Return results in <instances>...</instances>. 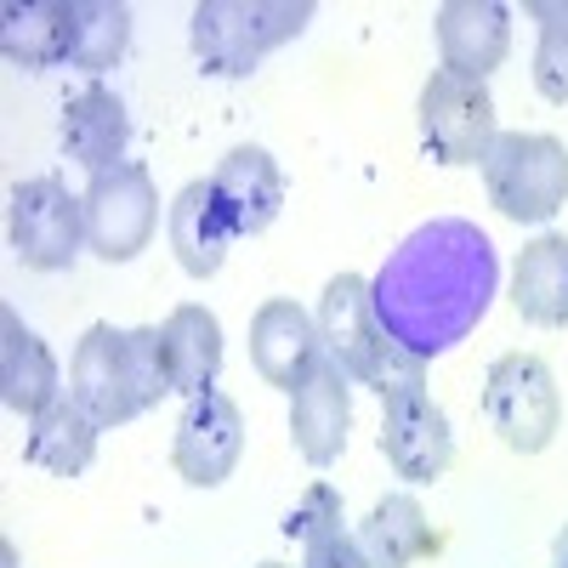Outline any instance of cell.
I'll return each instance as SVG.
<instances>
[{"instance_id":"27","label":"cell","mask_w":568,"mask_h":568,"mask_svg":"<svg viewBox=\"0 0 568 568\" xmlns=\"http://www.w3.org/2000/svg\"><path fill=\"white\" fill-rule=\"evenodd\" d=\"M336 529H342V495L329 489V484H307V495L291 506V517H284V535L313 546V540L336 535Z\"/></svg>"},{"instance_id":"28","label":"cell","mask_w":568,"mask_h":568,"mask_svg":"<svg viewBox=\"0 0 568 568\" xmlns=\"http://www.w3.org/2000/svg\"><path fill=\"white\" fill-rule=\"evenodd\" d=\"M302 568H364L358 535H353V529H336V535L302 546Z\"/></svg>"},{"instance_id":"3","label":"cell","mask_w":568,"mask_h":568,"mask_svg":"<svg viewBox=\"0 0 568 568\" xmlns=\"http://www.w3.org/2000/svg\"><path fill=\"white\" fill-rule=\"evenodd\" d=\"M307 23H313L307 0H205V7H194L187 34H194V58L205 63V74L240 80L267 52L291 45Z\"/></svg>"},{"instance_id":"13","label":"cell","mask_w":568,"mask_h":568,"mask_svg":"<svg viewBox=\"0 0 568 568\" xmlns=\"http://www.w3.org/2000/svg\"><path fill=\"white\" fill-rule=\"evenodd\" d=\"M211 194L233 227V240H256L267 233L284 211V171L267 149L245 142V149H233L216 171H211Z\"/></svg>"},{"instance_id":"21","label":"cell","mask_w":568,"mask_h":568,"mask_svg":"<svg viewBox=\"0 0 568 568\" xmlns=\"http://www.w3.org/2000/svg\"><path fill=\"white\" fill-rule=\"evenodd\" d=\"M358 535V551H364V568H409L420 557L438 551V535L426 524V511L415 495H387L375 500L369 517L353 529Z\"/></svg>"},{"instance_id":"25","label":"cell","mask_w":568,"mask_h":568,"mask_svg":"<svg viewBox=\"0 0 568 568\" xmlns=\"http://www.w3.org/2000/svg\"><path fill=\"white\" fill-rule=\"evenodd\" d=\"M540 18V45H535V91L546 103H568V18L557 12V0H535L529 7Z\"/></svg>"},{"instance_id":"9","label":"cell","mask_w":568,"mask_h":568,"mask_svg":"<svg viewBox=\"0 0 568 568\" xmlns=\"http://www.w3.org/2000/svg\"><path fill=\"white\" fill-rule=\"evenodd\" d=\"M69 398L109 433V426H125L142 415L136 382H131V329L114 324H91L74 358H69Z\"/></svg>"},{"instance_id":"6","label":"cell","mask_w":568,"mask_h":568,"mask_svg":"<svg viewBox=\"0 0 568 568\" xmlns=\"http://www.w3.org/2000/svg\"><path fill=\"white\" fill-rule=\"evenodd\" d=\"M420 142L438 165H484L495 149V98H489V80H466L438 69L433 80L420 85Z\"/></svg>"},{"instance_id":"17","label":"cell","mask_w":568,"mask_h":568,"mask_svg":"<svg viewBox=\"0 0 568 568\" xmlns=\"http://www.w3.org/2000/svg\"><path fill=\"white\" fill-rule=\"evenodd\" d=\"M0 398H7V409L23 415V420L45 415L63 398V375H58L52 347H45L12 307L0 313Z\"/></svg>"},{"instance_id":"1","label":"cell","mask_w":568,"mask_h":568,"mask_svg":"<svg viewBox=\"0 0 568 568\" xmlns=\"http://www.w3.org/2000/svg\"><path fill=\"white\" fill-rule=\"evenodd\" d=\"M375 291V313L393 336L420 353L438 358L455 342L471 336V324L489 313L495 296V245L484 227L471 222H426L398 245V256L382 267Z\"/></svg>"},{"instance_id":"10","label":"cell","mask_w":568,"mask_h":568,"mask_svg":"<svg viewBox=\"0 0 568 568\" xmlns=\"http://www.w3.org/2000/svg\"><path fill=\"white\" fill-rule=\"evenodd\" d=\"M245 455V409L227 393H200L182 404L176 438H171V460L194 489H216L233 478V466Z\"/></svg>"},{"instance_id":"2","label":"cell","mask_w":568,"mask_h":568,"mask_svg":"<svg viewBox=\"0 0 568 568\" xmlns=\"http://www.w3.org/2000/svg\"><path fill=\"white\" fill-rule=\"evenodd\" d=\"M318 342H324V358L342 364L347 382L369 387L375 398H393V393H415L426 387V358L409 353L393 329L375 313V291L369 278L358 273H336L318 296Z\"/></svg>"},{"instance_id":"11","label":"cell","mask_w":568,"mask_h":568,"mask_svg":"<svg viewBox=\"0 0 568 568\" xmlns=\"http://www.w3.org/2000/svg\"><path fill=\"white\" fill-rule=\"evenodd\" d=\"M382 455L409 484H438L449 471L455 433H449V415L433 404L426 387L382 398Z\"/></svg>"},{"instance_id":"18","label":"cell","mask_w":568,"mask_h":568,"mask_svg":"<svg viewBox=\"0 0 568 568\" xmlns=\"http://www.w3.org/2000/svg\"><path fill=\"white\" fill-rule=\"evenodd\" d=\"M160 342H165V369H171V393L176 398L216 393V375H222V318L211 307L182 302L160 324Z\"/></svg>"},{"instance_id":"20","label":"cell","mask_w":568,"mask_h":568,"mask_svg":"<svg viewBox=\"0 0 568 568\" xmlns=\"http://www.w3.org/2000/svg\"><path fill=\"white\" fill-rule=\"evenodd\" d=\"M165 233H171V251H176V262H182L187 278H211L227 262L233 227H227V216H222V205L211 194V176L205 182H187L182 194L171 200Z\"/></svg>"},{"instance_id":"16","label":"cell","mask_w":568,"mask_h":568,"mask_svg":"<svg viewBox=\"0 0 568 568\" xmlns=\"http://www.w3.org/2000/svg\"><path fill=\"white\" fill-rule=\"evenodd\" d=\"M58 136H63V154L85 171V176H98V171H114V165H125V142H131V114H125V103L114 98L109 85H80L74 98L63 103V125H58Z\"/></svg>"},{"instance_id":"8","label":"cell","mask_w":568,"mask_h":568,"mask_svg":"<svg viewBox=\"0 0 568 568\" xmlns=\"http://www.w3.org/2000/svg\"><path fill=\"white\" fill-rule=\"evenodd\" d=\"M80 200H85V240L103 262H131L149 251L154 222H160V194H154L149 165L125 160L114 171H98Z\"/></svg>"},{"instance_id":"15","label":"cell","mask_w":568,"mask_h":568,"mask_svg":"<svg viewBox=\"0 0 568 568\" xmlns=\"http://www.w3.org/2000/svg\"><path fill=\"white\" fill-rule=\"evenodd\" d=\"M347 426H353V387H347L342 364L324 358L291 393V438H296L302 460L329 466V460H342V449H347Z\"/></svg>"},{"instance_id":"22","label":"cell","mask_w":568,"mask_h":568,"mask_svg":"<svg viewBox=\"0 0 568 568\" xmlns=\"http://www.w3.org/2000/svg\"><path fill=\"white\" fill-rule=\"evenodd\" d=\"M511 307L529 324H568V240L562 233H540V240L524 245L511 267Z\"/></svg>"},{"instance_id":"4","label":"cell","mask_w":568,"mask_h":568,"mask_svg":"<svg viewBox=\"0 0 568 568\" xmlns=\"http://www.w3.org/2000/svg\"><path fill=\"white\" fill-rule=\"evenodd\" d=\"M484 187L500 216L551 222L568 205V149L546 131H500L484 160Z\"/></svg>"},{"instance_id":"30","label":"cell","mask_w":568,"mask_h":568,"mask_svg":"<svg viewBox=\"0 0 568 568\" xmlns=\"http://www.w3.org/2000/svg\"><path fill=\"white\" fill-rule=\"evenodd\" d=\"M256 568H291V562H256Z\"/></svg>"},{"instance_id":"5","label":"cell","mask_w":568,"mask_h":568,"mask_svg":"<svg viewBox=\"0 0 568 568\" xmlns=\"http://www.w3.org/2000/svg\"><path fill=\"white\" fill-rule=\"evenodd\" d=\"M484 415L511 455H540L562 426V393H557L551 364L535 353L495 358L484 382Z\"/></svg>"},{"instance_id":"29","label":"cell","mask_w":568,"mask_h":568,"mask_svg":"<svg viewBox=\"0 0 568 568\" xmlns=\"http://www.w3.org/2000/svg\"><path fill=\"white\" fill-rule=\"evenodd\" d=\"M551 568H568V529H562L557 546H551Z\"/></svg>"},{"instance_id":"23","label":"cell","mask_w":568,"mask_h":568,"mask_svg":"<svg viewBox=\"0 0 568 568\" xmlns=\"http://www.w3.org/2000/svg\"><path fill=\"white\" fill-rule=\"evenodd\" d=\"M98 433L103 426L63 393L45 415L29 420V466L52 471V478H80V471L98 460Z\"/></svg>"},{"instance_id":"31","label":"cell","mask_w":568,"mask_h":568,"mask_svg":"<svg viewBox=\"0 0 568 568\" xmlns=\"http://www.w3.org/2000/svg\"><path fill=\"white\" fill-rule=\"evenodd\" d=\"M557 12H562V18H568V0H557Z\"/></svg>"},{"instance_id":"24","label":"cell","mask_w":568,"mask_h":568,"mask_svg":"<svg viewBox=\"0 0 568 568\" xmlns=\"http://www.w3.org/2000/svg\"><path fill=\"white\" fill-rule=\"evenodd\" d=\"M131 45V12L120 0H74V58L80 74H109Z\"/></svg>"},{"instance_id":"26","label":"cell","mask_w":568,"mask_h":568,"mask_svg":"<svg viewBox=\"0 0 568 568\" xmlns=\"http://www.w3.org/2000/svg\"><path fill=\"white\" fill-rule=\"evenodd\" d=\"M131 382H136V398L142 409H154L160 398H171V369H165V342L154 324L131 329Z\"/></svg>"},{"instance_id":"12","label":"cell","mask_w":568,"mask_h":568,"mask_svg":"<svg viewBox=\"0 0 568 568\" xmlns=\"http://www.w3.org/2000/svg\"><path fill=\"white\" fill-rule=\"evenodd\" d=\"M251 364L267 387L278 393H296L307 375L324 364V342H318V318L291 302V296H273L256 307L251 318Z\"/></svg>"},{"instance_id":"19","label":"cell","mask_w":568,"mask_h":568,"mask_svg":"<svg viewBox=\"0 0 568 568\" xmlns=\"http://www.w3.org/2000/svg\"><path fill=\"white\" fill-rule=\"evenodd\" d=\"M0 52L18 69H58L74 58V0H29L0 12Z\"/></svg>"},{"instance_id":"7","label":"cell","mask_w":568,"mask_h":568,"mask_svg":"<svg viewBox=\"0 0 568 568\" xmlns=\"http://www.w3.org/2000/svg\"><path fill=\"white\" fill-rule=\"evenodd\" d=\"M7 227H12V251L23 267L34 273H58L74 267V256L91 245L85 240V200L69 194L58 176H29L12 187L7 205Z\"/></svg>"},{"instance_id":"14","label":"cell","mask_w":568,"mask_h":568,"mask_svg":"<svg viewBox=\"0 0 568 568\" xmlns=\"http://www.w3.org/2000/svg\"><path fill=\"white\" fill-rule=\"evenodd\" d=\"M511 52V12L495 0H449L438 7V58L449 74L489 80Z\"/></svg>"}]
</instances>
